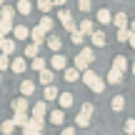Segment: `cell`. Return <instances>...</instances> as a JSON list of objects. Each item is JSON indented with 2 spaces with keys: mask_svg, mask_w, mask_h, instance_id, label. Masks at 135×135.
I'll return each instance as SVG.
<instances>
[{
  "mask_svg": "<svg viewBox=\"0 0 135 135\" xmlns=\"http://www.w3.org/2000/svg\"><path fill=\"white\" fill-rule=\"evenodd\" d=\"M38 28H43L45 33H48V30L53 28V18H50V15H43V20H40V25H38Z\"/></svg>",
  "mask_w": 135,
  "mask_h": 135,
  "instance_id": "cell-32",
  "label": "cell"
},
{
  "mask_svg": "<svg viewBox=\"0 0 135 135\" xmlns=\"http://www.w3.org/2000/svg\"><path fill=\"white\" fill-rule=\"evenodd\" d=\"M58 88L55 85H45V100H58Z\"/></svg>",
  "mask_w": 135,
  "mask_h": 135,
  "instance_id": "cell-28",
  "label": "cell"
},
{
  "mask_svg": "<svg viewBox=\"0 0 135 135\" xmlns=\"http://www.w3.org/2000/svg\"><path fill=\"white\" fill-rule=\"evenodd\" d=\"M20 93H23V98H30L35 93V83L33 80H23L20 83Z\"/></svg>",
  "mask_w": 135,
  "mask_h": 135,
  "instance_id": "cell-11",
  "label": "cell"
},
{
  "mask_svg": "<svg viewBox=\"0 0 135 135\" xmlns=\"http://www.w3.org/2000/svg\"><path fill=\"white\" fill-rule=\"evenodd\" d=\"M45 45H48L53 53H58V50L63 48V40H60L58 35H48V38H45Z\"/></svg>",
  "mask_w": 135,
  "mask_h": 135,
  "instance_id": "cell-8",
  "label": "cell"
},
{
  "mask_svg": "<svg viewBox=\"0 0 135 135\" xmlns=\"http://www.w3.org/2000/svg\"><path fill=\"white\" fill-rule=\"evenodd\" d=\"M63 75H65V80H68V83H75L78 78H80V70H75V68H65Z\"/></svg>",
  "mask_w": 135,
  "mask_h": 135,
  "instance_id": "cell-22",
  "label": "cell"
},
{
  "mask_svg": "<svg viewBox=\"0 0 135 135\" xmlns=\"http://www.w3.org/2000/svg\"><path fill=\"white\" fill-rule=\"evenodd\" d=\"M90 43L95 45V48H105V33H103V30H93Z\"/></svg>",
  "mask_w": 135,
  "mask_h": 135,
  "instance_id": "cell-7",
  "label": "cell"
},
{
  "mask_svg": "<svg viewBox=\"0 0 135 135\" xmlns=\"http://www.w3.org/2000/svg\"><path fill=\"white\" fill-rule=\"evenodd\" d=\"M48 120L53 123V125H63L65 115H63V110H50V113H48Z\"/></svg>",
  "mask_w": 135,
  "mask_h": 135,
  "instance_id": "cell-13",
  "label": "cell"
},
{
  "mask_svg": "<svg viewBox=\"0 0 135 135\" xmlns=\"http://www.w3.org/2000/svg\"><path fill=\"white\" fill-rule=\"evenodd\" d=\"M128 45H130V48L135 50V33H130V38H128Z\"/></svg>",
  "mask_w": 135,
  "mask_h": 135,
  "instance_id": "cell-43",
  "label": "cell"
},
{
  "mask_svg": "<svg viewBox=\"0 0 135 135\" xmlns=\"http://www.w3.org/2000/svg\"><path fill=\"white\" fill-rule=\"evenodd\" d=\"M68 68V58L60 53H55L53 58H50V70H65Z\"/></svg>",
  "mask_w": 135,
  "mask_h": 135,
  "instance_id": "cell-4",
  "label": "cell"
},
{
  "mask_svg": "<svg viewBox=\"0 0 135 135\" xmlns=\"http://www.w3.org/2000/svg\"><path fill=\"white\" fill-rule=\"evenodd\" d=\"M110 108L115 113H120L123 108H125V98H123V95H115V98H113V103H110Z\"/></svg>",
  "mask_w": 135,
  "mask_h": 135,
  "instance_id": "cell-25",
  "label": "cell"
},
{
  "mask_svg": "<svg viewBox=\"0 0 135 135\" xmlns=\"http://www.w3.org/2000/svg\"><path fill=\"white\" fill-rule=\"evenodd\" d=\"M113 23H115L118 30H120V28H128V15H125V13H118L115 18H113Z\"/></svg>",
  "mask_w": 135,
  "mask_h": 135,
  "instance_id": "cell-26",
  "label": "cell"
},
{
  "mask_svg": "<svg viewBox=\"0 0 135 135\" xmlns=\"http://www.w3.org/2000/svg\"><path fill=\"white\" fill-rule=\"evenodd\" d=\"M70 40H73L75 45H83V43H85V35H83V33H78V30H75V33H70Z\"/></svg>",
  "mask_w": 135,
  "mask_h": 135,
  "instance_id": "cell-37",
  "label": "cell"
},
{
  "mask_svg": "<svg viewBox=\"0 0 135 135\" xmlns=\"http://www.w3.org/2000/svg\"><path fill=\"white\" fill-rule=\"evenodd\" d=\"M73 68H75V70H80V73H85V70H90V63H88L83 55H78V58L73 60Z\"/></svg>",
  "mask_w": 135,
  "mask_h": 135,
  "instance_id": "cell-16",
  "label": "cell"
},
{
  "mask_svg": "<svg viewBox=\"0 0 135 135\" xmlns=\"http://www.w3.org/2000/svg\"><path fill=\"white\" fill-rule=\"evenodd\" d=\"M38 50H40L38 43H30L28 48H25V58H38Z\"/></svg>",
  "mask_w": 135,
  "mask_h": 135,
  "instance_id": "cell-30",
  "label": "cell"
},
{
  "mask_svg": "<svg viewBox=\"0 0 135 135\" xmlns=\"http://www.w3.org/2000/svg\"><path fill=\"white\" fill-rule=\"evenodd\" d=\"M80 113H83V115H88V118H90V115H93V113H95V110H93V105H90V103H83Z\"/></svg>",
  "mask_w": 135,
  "mask_h": 135,
  "instance_id": "cell-42",
  "label": "cell"
},
{
  "mask_svg": "<svg viewBox=\"0 0 135 135\" xmlns=\"http://www.w3.org/2000/svg\"><path fill=\"white\" fill-rule=\"evenodd\" d=\"M83 83H85L93 93H103V90H105V83H103L93 70H85V73H83Z\"/></svg>",
  "mask_w": 135,
  "mask_h": 135,
  "instance_id": "cell-1",
  "label": "cell"
},
{
  "mask_svg": "<svg viewBox=\"0 0 135 135\" xmlns=\"http://www.w3.org/2000/svg\"><path fill=\"white\" fill-rule=\"evenodd\" d=\"M98 23H103V25H110L113 23V15H110V10H98Z\"/></svg>",
  "mask_w": 135,
  "mask_h": 135,
  "instance_id": "cell-21",
  "label": "cell"
},
{
  "mask_svg": "<svg viewBox=\"0 0 135 135\" xmlns=\"http://www.w3.org/2000/svg\"><path fill=\"white\" fill-rule=\"evenodd\" d=\"M43 130H45V120L33 118V115H30L28 125H23V135H35V133H43Z\"/></svg>",
  "mask_w": 135,
  "mask_h": 135,
  "instance_id": "cell-2",
  "label": "cell"
},
{
  "mask_svg": "<svg viewBox=\"0 0 135 135\" xmlns=\"http://www.w3.org/2000/svg\"><path fill=\"white\" fill-rule=\"evenodd\" d=\"M10 70H13V73H25V70H28V63H25V58H13V63H10Z\"/></svg>",
  "mask_w": 135,
  "mask_h": 135,
  "instance_id": "cell-10",
  "label": "cell"
},
{
  "mask_svg": "<svg viewBox=\"0 0 135 135\" xmlns=\"http://www.w3.org/2000/svg\"><path fill=\"white\" fill-rule=\"evenodd\" d=\"M78 8H80L83 13H90V10H93V3H90V0H80V3H78Z\"/></svg>",
  "mask_w": 135,
  "mask_h": 135,
  "instance_id": "cell-40",
  "label": "cell"
},
{
  "mask_svg": "<svg viewBox=\"0 0 135 135\" xmlns=\"http://www.w3.org/2000/svg\"><path fill=\"white\" fill-rule=\"evenodd\" d=\"M133 75H135V63H133Z\"/></svg>",
  "mask_w": 135,
  "mask_h": 135,
  "instance_id": "cell-49",
  "label": "cell"
},
{
  "mask_svg": "<svg viewBox=\"0 0 135 135\" xmlns=\"http://www.w3.org/2000/svg\"><path fill=\"white\" fill-rule=\"evenodd\" d=\"M13 35H15V40H25V38H30V30L25 28V25H15Z\"/></svg>",
  "mask_w": 135,
  "mask_h": 135,
  "instance_id": "cell-14",
  "label": "cell"
},
{
  "mask_svg": "<svg viewBox=\"0 0 135 135\" xmlns=\"http://www.w3.org/2000/svg\"><path fill=\"white\" fill-rule=\"evenodd\" d=\"M38 8H40V10H43V13H45V15H48V13H50V10H53V0H38Z\"/></svg>",
  "mask_w": 135,
  "mask_h": 135,
  "instance_id": "cell-33",
  "label": "cell"
},
{
  "mask_svg": "<svg viewBox=\"0 0 135 135\" xmlns=\"http://www.w3.org/2000/svg\"><path fill=\"white\" fill-rule=\"evenodd\" d=\"M45 65H48V63H45L43 58H33V65H30V68H33L35 73H40V70H45Z\"/></svg>",
  "mask_w": 135,
  "mask_h": 135,
  "instance_id": "cell-31",
  "label": "cell"
},
{
  "mask_svg": "<svg viewBox=\"0 0 135 135\" xmlns=\"http://www.w3.org/2000/svg\"><path fill=\"white\" fill-rule=\"evenodd\" d=\"M35 135H43V133H35Z\"/></svg>",
  "mask_w": 135,
  "mask_h": 135,
  "instance_id": "cell-51",
  "label": "cell"
},
{
  "mask_svg": "<svg viewBox=\"0 0 135 135\" xmlns=\"http://www.w3.org/2000/svg\"><path fill=\"white\" fill-rule=\"evenodd\" d=\"M0 50H3V55H8V58H10V55L15 53V40L5 38V40H3V45H0Z\"/></svg>",
  "mask_w": 135,
  "mask_h": 135,
  "instance_id": "cell-15",
  "label": "cell"
},
{
  "mask_svg": "<svg viewBox=\"0 0 135 135\" xmlns=\"http://www.w3.org/2000/svg\"><path fill=\"white\" fill-rule=\"evenodd\" d=\"M45 115H48V103H45V100L35 103V105H33V118H40V120H43Z\"/></svg>",
  "mask_w": 135,
  "mask_h": 135,
  "instance_id": "cell-6",
  "label": "cell"
},
{
  "mask_svg": "<svg viewBox=\"0 0 135 135\" xmlns=\"http://www.w3.org/2000/svg\"><path fill=\"white\" fill-rule=\"evenodd\" d=\"M3 5H5V0H0V8H3Z\"/></svg>",
  "mask_w": 135,
  "mask_h": 135,
  "instance_id": "cell-48",
  "label": "cell"
},
{
  "mask_svg": "<svg viewBox=\"0 0 135 135\" xmlns=\"http://www.w3.org/2000/svg\"><path fill=\"white\" fill-rule=\"evenodd\" d=\"M113 68H115V70H120V73H125V70H128V60L123 58V55H118V58L113 60Z\"/></svg>",
  "mask_w": 135,
  "mask_h": 135,
  "instance_id": "cell-27",
  "label": "cell"
},
{
  "mask_svg": "<svg viewBox=\"0 0 135 135\" xmlns=\"http://www.w3.org/2000/svg\"><path fill=\"white\" fill-rule=\"evenodd\" d=\"M123 128H125V133H128V135H135V118H128Z\"/></svg>",
  "mask_w": 135,
  "mask_h": 135,
  "instance_id": "cell-35",
  "label": "cell"
},
{
  "mask_svg": "<svg viewBox=\"0 0 135 135\" xmlns=\"http://www.w3.org/2000/svg\"><path fill=\"white\" fill-rule=\"evenodd\" d=\"M13 15H15L13 5H3V8H0V18H3V20H13Z\"/></svg>",
  "mask_w": 135,
  "mask_h": 135,
  "instance_id": "cell-24",
  "label": "cell"
},
{
  "mask_svg": "<svg viewBox=\"0 0 135 135\" xmlns=\"http://www.w3.org/2000/svg\"><path fill=\"white\" fill-rule=\"evenodd\" d=\"M38 78H40V83H43V85H53V70H50V68L40 70V73H38Z\"/></svg>",
  "mask_w": 135,
  "mask_h": 135,
  "instance_id": "cell-17",
  "label": "cell"
},
{
  "mask_svg": "<svg viewBox=\"0 0 135 135\" xmlns=\"http://www.w3.org/2000/svg\"><path fill=\"white\" fill-rule=\"evenodd\" d=\"M60 135H75V130H73V128H65V130L60 133Z\"/></svg>",
  "mask_w": 135,
  "mask_h": 135,
  "instance_id": "cell-44",
  "label": "cell"
},
{
  "mask_svg": "<svg viewBox=\"0 0 135 135\" xmlns=\"http://www.w3.org/2000/svg\"><path fill=\"white\" fill-rule=\"evenodd\" d=\"M0 83H3V73H0Z\"/></svg>",
  "mask_w": 135,
  "mask_h": 135,
  "instance_id": "cell-50",
  "label": "cell"
},
{
  "mask_svg": "<svg viewBox=\"0 0 135 135\" xmlns=\"http://www.w3.org/2000/svg\"><path fill=\"white\" fill-rule=\"evenodd\" d=\"M8 68H10V58L0 53V73H3V70H8Z\"/></svg>",
  "mask_w": 135,
  "mask_h": 135,
  "instance_id": "cell-41",
  "label": "cell"
},
{
  "mask_svg": "<svg viewBox=\"0 0 135 135\" xmlns=\"http://www.w3.org/2000/svg\"><path fill=\"white\" fill-rule=\"evenodd\" d=\"M13 28H15V25H13V20H3V18H0V33H3V35L13 33Z\"/></svg>",
  "mask_w": 135,
  "mask_h": 135,
  "instance_id": "cell-29",
  "label": "cell"
},
{
  "mask_svg": "<svg viewBox=\"0 0 135 135\" xmlns=\"http://www.w3.org/2000/svg\"><path fill=\"white\" fill-rule=\"evenodd\" d=\"M30 35H33V43H38V45H43V43H45V30H43V28H38V25L33 28V33H30Z\"/></svg>",
  "mask_w": 135,
  "mask_h": 135,
  "instance_id": "cell-18",
  "label": "cell"
},
{
  "mask_svg": "<svg viewBox=\"0 0 135 135\" xmlns=\"http://www.w3.org/2000/svg\"><path fill=\"white\" fill-rule=\"evenodd\" d=\"M10 108H13L15 113H28V98H15V100L10 103Z\"/></svg>",
  "mask_w": 135,
  "mask_h": 135,
  "instance_id": "cell-9",
  "label": "cell"
},
{
  "mask_svg": "<svg viewBox=\"0 0 135 135\" xmlns=\"http://www.w3.org/2000/svg\"><path fill=\"white\" fill-rule=\"evenodd\" d=\"M58 20H60V23H63V28L68 30V33H75V30H78V25L75 23H73V15H70V10H60V13H58Z\"/></svg>",
  "mask_w": 135,
  "mask_h": 135,
  "instance_id": "cell-3",
  "label": "cell"
},
{
  "mask_svg": "<svg viewBox=\"0 0 135 135\" xmlns=\"http://www.w3.org/2000/svg\"><path fill=\"white\" fill-rule=\"evenodd\" d=\"M128 30H130V33H135V20H133V25H128Z\"/></svg>",
  "mask_w": 135,
  "mask_h": 135,
  "instance_id": "cell-46",
  "label": "cell"
},
{
  "mask_svg": "<svg viewBox=\"0 0 135 135\" xmlns=\"http://www.w3.org/2000/svg\"><path fill=\"white\" fill-rule=\"evenodd\" d=\"M13 130H15V125H13V120H5L3 125H0V133H3V135H10Z\"/></svg>",
  "mask_w": 135,
  "mask_h": 135,
  "instance_id": "cell-34",
  "label": "cell"
},
{
  "mask_svg": "<svg viewBox=\"0 0 135 135\" xmlns=\"http://www.w3.org/2000/svg\"><path fill=\"white\" fill-rule=\"evenodd\" d=\"M10 120H13V125H28L30 115H28V113H15V115L10 118Z\"/></svg>",
  "mask_w": 135,
  "mask_h": 135,
  "instance_id": "cell-20",
  "label": "cell"
},
{
  "mask_svg": "<svg viewBox=\"0 0 135 135\" xmlns=\"http://www.w3.org/2000/svg\"><path fill=\"white\" fill-rule=\"evenodd\" d=\"M123 78H125V73L110 68V70H108V85H123Z\"/></svg>",
  "mask_w": 135,
  "mask_h": 135,
  "instance_id": "cell-5",
  "label": "cell"
},
{
  "mask_svg": "<svg viewBox=\"0 0 135 135\" xmlns=\"http://www.w3.org/2000/svg\"><path fill=\"white\" fill-rule=\"evenodd\" d=\"M80 55H83V58H85L88 63L93 65V60H95V55H93V48H83V50H80Z\"/></svg>",
  "mask_w": 135,
  "mask_h": 135,
  "instance_id": "cell-38",
  "label": "cell"
},
{
  "mask_svg": "<svg viewBox=\"0 0 135 135\" xmlns=\"http://www.w3.org/2000/svg\"><path fill=\"white\" fill-rule=\"evenodd\" d=\"M15 13H20V15H30V13H33V3H30V0H20L18 8H15Z\"/></svg>",
  "mask_w": 135,
  "mask_h": 135,
  "instance_id": "cell-12",
  "label": "cell"
},
{
  "mask_svg": "<svg viewBox=\"0 0 135 135\" xmlns=\"http://www.w3.org/2000/svg\"><path fill=\"white\" fill-rule=\"evenodd\" d=\"M3 40H5V35H3V33H0V45H3Z\"/></svg>",
  "mask_w": 135,
  "mask_h": 135,
  "instance_id": "cell-47",
  "label": "cell"
},
{
  "mask_svg": "<svg viewBox=\"0 0 135 135\" xmlns=\"http://www.w3.org/2000/svg\"><path fill=\"white\" fill-rule=\"evenodd\" d=\"M58 103H60V108H73V93H60Z\"/></svg>",
  "mask_w": 135,
  "mask_h": 135,
  "instance_id": "cell-19",
  "label": "cell"
},
{
  "mask_svg": "<svg viewBox=\"0 0 135 135\" xmlns=\"http://www.w3.org/2000/svg\"><path fill=\"white\" fill-rule=\"evenodd\" d=\"M78 33H83V35L90 38V35H93V23H90V20H83V23L78 25Z\"/></svg>",
  "mask_w": 135,
  "mask_h": 135,
  "instance_id": "cell-23",
  "label": "cell"
},
{
  "mask_svg": "<svg viewBox=\"0 0 135 135\" xmlns=\"http://www.w3.org/2000/svg\"><path fill=\"white\" fill-rule=\"evenodd\" d=\"M75 123H78L80 128H90V118H88V115H83V113L75 118Z\"/></svg>",
  "mask_w": 135,
  "mask_h": 135,
  "instance_id": "cell-36",
  "label": "cell"
},
{
  "mask_svg": "<svg viewBox=\"0 0 135 135\" xmlns=\"http://www.w3.org/2000/svg\"><path fill=\"white\" fill-rule=\"evenodd\" d=\"M53 5H65V0H53Z\"/></svg>",
  "mask_w": 135,
  "mask_h": 135,
  "instance_id": "cell-45",
  "label": "cell"
},
{
  "mask_svg": "<svg viewBox=\"0 0 135 135\" xmlns=\"http://www.w3.org/2000/svg\"><path fill=\"white\" fill-rule=\"evenodd\" d=\"M128 38H130V30H128V28L118 30V40H120V43H128Z\"/></svg>",
  "mask_w": 135,
  "mask_h": 135,
  "instance_id": "cell-39",
  "label": "cell"
}]
</instances>
